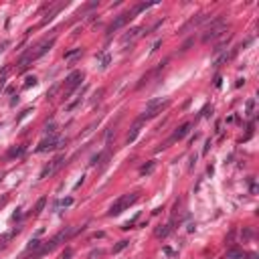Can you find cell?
I'll use <instances>...</instances> for the list:
<instances>
[{"label":"cell","instance_id":"cell-1","mask_svg":"<svg viewBox=\"0 0 259 259\" xmlns=\"http://www.w3.org/2000/svg\"><path fill=\"white\" fill-rule=\"evenodd\" d=\"M225 20H223L221 16H217V18H212L211 20V25H208V29L204 30V34H203V41L204 42H208V41H215V38H219L223 33H225Z\"/></svg>","mask_w":259,"mask_h":259},{"label":"cell","instance_id":"cell-2","mask_svg":"<svg viewBox=\"0 0 259 259\" xmlns=\"http://www.w3.org/2000/svg\"><path fill=\"white\" fill-rule=\"evenodd\" d=\"M136 200H138V192H132V194H123V196H119V199L115 200L114 204H111V208H109V217H115V215H119L123 208H127L130 204L136 203Z\"/></svg>","mask_w":259,"mask_h":259},{"label":"cell","instance_id":"cell-3","mask_svg":"<svg viewBox=\"0 0 259 259\" xmlns=\"http://www.w3.org/2000/svg\"><path fill=\"white\" fill-rule=\"evenodd\" d=\"M61 146H63V142L59 140V138L55 136V134H51V136L49 138H45V140L41 142V144H38V152H45V150H53V148H61Z\"/></svg>","mask_w":259,"mask_h":259},{"label":"cell","instance_id":"cell-4","mask_svg":"<svg viewBox=\"0 0 259 259\" xmlns=\"http://www.w3.org/2000/svg\"><path fill=\"white\" fill-rule=\"evenodd\" d=\"M130 18H134V16H132V12H123V14H119V16L115 18V20L111 22L109 26H107V34H111V33H115L118 29H122V26L126 25V22L130 20Z\"/></svg>","mask_w":259,"mask_h":259},{"label":"cell","instance_id":"cell-5","mask_svg":"<svg viewBox=\"0 0 259 259\" xmlns=\"http://www.w3.org/2000/svg\"><path fill=\"white\" fill-rule=\"evenodd\" d=\"M81 81H83V73H81V71H73L71 75L67 77V89H69V91H73L77 85L81 83Z\"/></svg>","mask_w":259,"mask_h":259},{"label":"cell","instance_id":"cell-6","mask_svg":"<svg viewBox=\"0 0 259 259\" xmlns=\"http://www.w3.org/2000/svg\"><path fill=\"white\" fill-rule=\"evenodd\" d=\"M63 162H65V158H63V156L55 158V160L51 162V166H47V168H45V170H42V172H41V178H45V176H47V174H53V172H55V170L59 168L61 164H63Z\"/></svg>","mask_w":259,"mask_h":259},{"label":"cell","instance_id":"cell-7","mask_svg":"<svg viewBox=\"0 0 259 259\" xmlns=\"http://www.w3.org/2000/svg\"><path fill=\"white\" fill-rule=\"evenodd\" d=\"M142 30H144V29H142V26H134V29L130 30V33H127V34H123L122 42H123V45H127V42H132V41H134V38H136V37H140V33H142Z\"/></svg>","mask_w":259,"mask_h":259},{"label":"cell","instance_id":"cell-8","mask_svg":"<svg viewBox=\"0 0 259 259\" xmlns=\"http://www.w3.org/2000/svg\"><path fill=\"white\" fill-rule=\"evenodd\" d=\"M53 47V41H47V42H42V45H41V47H38L37 49V51H34L33 53V55H30V57H33V59H38V57H41V55H45V53H47L49 51V49H51Z\"/></svg>","mask_w":259,"mask_h":259},{"label":"cell","instance_id":"cell-9","mask_svg":"<svg viewBox=\"0 0 259 259\" xmlns=\"http://www.w3.org/2000/svg\"><path fill=\"white\" fill-rule=\"evenodd\" d=\"M190 127H192V123H184V126H180L178 130L174 132V136H172V140H180V138H184L188 132H190Z\"/></svg>","mask_w":259,"mask_h":259},{"label":"cell","instance_id":"cell-10","mask_svg":"<svg viewBox=\"0 0 259 259\" xmlns=\"http://www.w3.org/2000/svg\"><path fill=\"white\" fill-rule=\"evenodd\" d=\"M42 247V241H38V239H30L29 245H26V251H41Z\"/></svg>","mask_w":259,"mask_h":259},{"label":"cell","instance_id":"cell-11","mask_svg":"<svg viewBox=\"0 0 259 259\" xmlns=\"http://www.w3.org/2000/svg\"><path fill=\"white\" fill-rule=\"evenodd\" d=\"M140 126H142V119H138V122H136V126L132 127V134H130V136H127V144H130V142H134V140H136L138 132H140Z\"/></svg>","mask_w":259,"mask_h":259},{"label":"cell","instance_id":"cell-12","mask_svg":"<svg viewBox=\"0 0 259 259\" xmlns=\"http://www.w3.org/2000/svg\"><path fill=\"white\" fill-rule=\"evenodd\" d=\"M229 59H231V57L227 55V53H223V55H219L217 59H215V63H212V65H215V67H221V65H223V63H227Z\"/></svg>","mask_w":259,"mask_h":259},{"label":"cell","instance_id":"cell-13","mask_svg":"<svg viewBox=\"0 0 259 259\" xmlns=\"http://www.w3.org/2000/svg\"><path fill=\"white\" fill-rule=\"evenodd\" d=\"M45 203H47V199H45V196L37 200V204H34V215H41V211L45 208Z\"/></svg>","mask_w":259,"mask_h":259},{"label":"cell","instance_id":"cell-14","mask_svg":"<svg viewBox=\"0 0 259 259\" xmlns=\"http://www.w3.org/2000/svg\"><path fill=\"white\" fill-rule=\"evenodd\" d=\"M154 166H156V162H148V164H146L144 168L140 170V172H142V174L146 176V174H150V172H152V170H154Z\"/></svg>","mask_w":259,"mask_h":259},{"label":"cell","instance_id":"cell-15","mask_svg":"<svg viewBox=\"0 0 259 259\" xmlns=\"http://www.w3.org/2000/svg\"><path fill=\"white\" fill-rule=\"evenodd\" d=\"M127 245H130V241H119L118 245L114 247V253H119V251H122V249H126Z\"/></svg>","mask_w":259,"mask_h":259},{"label":"cell","instance_id":"cell-16","mask_svg":"<svg viewBox=\"0 0 259 259\" xmlns=\"http://www.w3.org/2000/svg\"><path fill=\"white\" fill-rule=\"evenodd\" d=\"M99 57H101V67H103V69H105V67H107V65H109V63H111V57H109V55H99Z\"/></svg>","mask_w":259,"mask_h":259},{"label":"cell","instance_id":"cell-17","mask_svg":"<svg viewBox=\"0 0 259 259\" xmlns=\"http://www.w3.org/2000/svg\"><path fill=\"white\" fill-rule=\"evenodd\" d=\"M168 233H170V227H164V229H158V231H156L158 237H166Z\"/></svg>","mask_w":259,"mask_h":259},{"label":"cell","instance_id":"cell-18","mask_svg":"<svg viewBox=\"0 0 259 259\" xmlns=\"http://www.w3.org/2000/svg\"><path fill=\"white\" fill-rule=\"evenodd\" d=\"M81 53V49H73V51H69V53H65V59H71V57H75V55H79Z\"/></svg>","mask_w":259,"mask_h":259},{"label":"cell","instance_id":"cell-19","mask_svg":"<svg viewBox=\"0 0 259 259\" xmlns=\"http://www.w3.org/2000/svg\"><path fill=\"white\" fill-rule=\"evenodd\" d=\"M22 152H25V148L20 146V148H14V150H10V152H8V156H18V154H22Z\"/></svg>","mask_w":259,"mask_h":259},{"label":"cell","instance_id":"cell-20","mask_svg":"<svg viewBox=\"0 0 259 259\" xmlns=\"http://www.w3.org/2000/svg\"><path fill=\"white\" fill-rule=\"evenodd\" d=\"M253 107H255V99H249V101H247V114H251Z\"/></svg>","mask_w":259,"mask_h":259},{"label":"cell","instance_id":"cell-21","mask_svg":"<svg viewBox=\"0 0 259 259\" xmlns=\"http://www.w3.org/2000/svg\"><path fill=\"white\" fill-rule=\"evenodd\" d=\"M59 204H61V207H71V204H73V199H63Z\"/></svg>","mask_w":259,"mask_h":259},{"label":"cell","instance_id":"cell-22","mask_svg":"<svg viewBox=\"0 0 259 259\" xmlns=\"http://www.w3.org/2000/svg\"><path fill=\"white\" fill-rule=\"evenodd\" d=\"M37 83V79L34 77H26V83H25V87H30V85H34Z\"/></svg>","mask_w":259,"mask_h":259},{"label":"cell","instance_id":"cell-23","mask_svg":"<svg viewBox=\"0 0 259 259\" xmlns=\"http://www.w3.org/2000/svg\"><path fill=\"white\" fill-rule=\"evenodd\" d=\"M71 255H73V251H71V249L63 251V259H71Z\"/></svg>","mask_w":259,"mask_h":259}]
</instances>
